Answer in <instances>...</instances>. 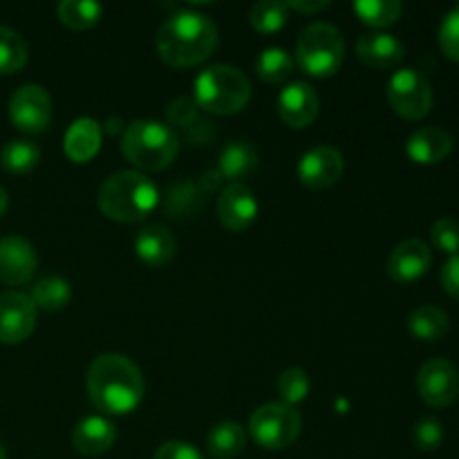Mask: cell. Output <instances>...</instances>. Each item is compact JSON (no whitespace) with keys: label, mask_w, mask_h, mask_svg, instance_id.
<instances>
[{"label":"cell","mask_w":459,"mask_h":459,"mask_svg":"<svg viewBox=\"0 0 459 459\" xmlns=\"http://www.w3.org/2000/svg\"><path fill=\"white\" fill-rule=\"evenodd\" d=\"M90 402L103 415H130L143 399V375L128 357L117 352L94 359L85 377Z\"/></svg>","instance_id":"obj_1"},{"label":"cell","mask_w":459,"mask_h":459,"mask_svg":"<svg viewBox=\"0 0 459 459\" xmlns=\"http://www.w3.org/2000/svg\"><path fill=\"white\" fill-rule=\"evenodd\" d=\"M218 43L215 22L195 9H179L166 18L155 39L161 61L173 67L200 65L218 49Z\"/></svg>","instance_id":"obj_2"},{"label":"cell","mask_w":459,"mask_h":459,"mask_svg":"<svg viewBox=\"0 0 459 459\" xmlns=\"http://www.w3.org/2000/svg\"><path fill=\"white\" fill-rule=\"evenodd\" d=\"M99 209L117 222H139L160 204V188L139 170H119L99 186Z\"/></svg>","instance_id":"obj_3"},{"label":"cell","mask_w":459,"mask_h":459,"mask_svg":"<svg viewBox=\"0 0 459 459\" xmlns=\"http://www.w3.org/2000/svg\"><path fill=\"white\" fill-rule=\"evenodd\" d=\"M121 152L139 170H164L179 152V139L164 121L139 119L126 126Z\"/></svg>","instance_id":"obj_4"},{"label":"cell","mask_w":459,"mask_h":459,"mask_svg":"<svg viewBox=\"0 0 459 459\" xmlns=\"http://www.w3.org/2000/svg\"><path fill=\"white\" fill-rule=\"evenodd\" d=\"M193 94L195 106L211 115H236L249 103L251 83L242 70L218 63L197 74Z\"/></svg>","instance_id":"obj_5"},{"label":"cell","mask_w":459,"mask_h":459,"mask_svg":"<svg viewBox=\"0 0 459 459\" xmlns=\"http://www.w3.org/2000/svg\"><path fill=\"white\" fill-rule=\"evenodd\" d=\"M345 39L332 22H312L305 27L296 43V63L309 76L327 79L343 65Z\"/></svg>","instance_id":"obj_6"},{"label":"cell","mask_w":459,"mask_h":459,"mask_svg":"<svg viewBox=\"0 0 459 459\" xmlns=\"http://www.w3.org/2000/svg\"><path fill=\"white\" fill-rule=\"evenodd\" d=\"M303 430V417L287 403H264L251 415L249 435L260 448L282 451L299 439Z\"/></svg>","instance_id":"obj_7"},{"label":"cell","mask_w":459,"mask_h":459,"mask_svg":"<svg viewBox=\"0 0 459 459\" xmlns=\"http://www.w3.org/2000/svg\"><path fill=\"white\" fill-rule=\"evenodd\" d=\"M388 101L403 119H424L433 108V88L420 70L402 67L388 81Z\"/></svg>","instance_id":"obj_8"},{"label":"cell","mask_w":459,"mask_h":459,"mask_svg":"<svg viewBox=\"0 0 459 459\" xmlns=\"http://www.w3.org/2000/svg\"><path fill=\"white\" fill-rule=\"evenodd\" d=\"M9 119L21 133L40 134L52 121V99L43 85L27 83L9 97Z\"/></svg>","instance_id":"obj_9"},{"label":"cell","mask_w":459,"mask_h":459,"mask_svg":"<svg viewBox=\"0 0 459 459\" xmlns=\"http://www.w3.org/2000/svg\"><path fill=\"white\" fill-rule=\"evenodd\" d=\"M420 397L430 408L451 406L459 394V372L448 359H430L417 372Z\"/></svg>","instance_id":"obj_10"},{"label":"cell","mask_w":459,"mask_h":459,"mask_svg":"<svg viewBox=\"0 0 459 459\" xmlns=\"http://www.w3.org/2000/svg\"><path fill=\"white\" fill-rule=\"evenodd\" d=\"M345 169L343 152L334 146H314L299 160L296 173H299L300 184H305L312 191H323V188L334 186L341 179Z\"/></svg>","instance_id":"obj_11"},{"label":"cell","mask_w":459,"mask_h":459,"mask_svg":"<svg viewBox=\"0 0 459 459\" xmlns=\"http://www.w3.org/2000/svg\"><path fill=\"white\" fill-rule=\"evenodd\" d=\"M36 305L21 291L0 294V343L18 345L34 332Z\"/></svg>","instance_id":"obj_12"},{"label":"cell","mask_w":459,"mask_h":459,"mask_svg":"<svg viewBox=\"0 0 459 459\" xmlns=\"http://www.w3.org/2000/svg\"><path fill=\"white\" fill-rule=\"evenodd\" d=\"M258 200L254 191L242 182H231L224 186L218 197V218L229 231H247L258 218Z\"/></svg>","instance_id":"obj_13"},{"label":"cell","mask_w":459,"mask_h":459,"mask_svg":"<svg viewBox=\"0 0 459 459\" xmlns=\"http://www.w3.org/2000/svg\"><path fill=\"white\" fill-rule=\"evenodd\" d=\"M39 267V255L30 240L21 236H7L0 240V282L22 285L31 281Z\"/></svg>","instance_id":"obj_14"},{"label":"cell","mask_w":459,"mask_h":459,"mask_svg":"<svg viewBox=\"0 0 459 459\" xmlns=\"http://www.w3.org/2000/svg\"><path fill=\"white\" fill-rule=\"evenodd\" d=\"M321 110L318 92L305 81H296L278 94V115L290 128H307Z\"/></svg>","instance_id":"obj_15"},{"label":"cell","mask_w":459,"mask_h":459,"mask_svg":"<svg viewBox=\"0 0 459 459\" xmlns=\"http://www.w3.org/2000/svg\"><path fill=\"white\" fill-rule=\"evenodd\" d=\"M433 263V254L426 242L417 238L399 242L388 258V276L394 282H415L424 276Z\"/></svg>","instance_id":"obj_16"},{"label":"cell","mask_w":459,"mask_h":459,"mask_svg":"<svg viewBox=\"0 0 459 459\" xmlns=\"http://www.w3.org/2000/svg\"><path fill=\"white\" fill-rule=\"evenodd\" d=\"M133 247L137 258L152 269L166 267L175 258V251H178L175 236L164 224H148V227L139 229Z\"/></svg>","instance_id":"obj_17"},{"label":"cell","mask_w":459,"mask_h":459,"mask_svg":"<svg viewBox=\"0 0 459 459\" xmlns=\"http://www.w3.org/2000/svg\"><path fill=\"white\" fill-rule=\"evenodd\" d=\"M357 56L366 65L377 67V70H388V67L399 65L406 56V48L402 40L385 31H368L359 36L357 40Z\"/></svg>","instance_id":"obj_18"},{"label":"cell","mask_w":459,"mask_h":459,"mask_svg":"<svg viewBox=\"0 0 459 459\" xmlns=\"http://www.w3.org/2000/svg\"><path fill=\"white\" fill-rule=\"evenodd\" d=\"M117 442V429L106 417H85L72 430V446L85 457H99Z\"/></svg>","instance_id":"obj_19"},{"label":"cell","mask_w":459,"mask_h":459,"mask_svg":"<svg viewBox=\"0 0 459 459\" xmlns=\"http://www.w3.org/2000/svg\"><path fill=\"white\" fill-rule=\"evenodd\" d=\"M453 151V137L444 128L426 126L415 130L406 142V152L415 164H439L446 160Z\"/></svg>","instance_id":"obj_20"},{"label":"cell","mask_w":459,"mask_h":459,"mask_svg":"<svg viewBox=\"0 0 459 459\" xmlns=\"http://www.w3.org/2000/svg\"><path fill=\"white\" fill-rule=\"evenodd\" d=\"M101 124L92 117H81L67 128L63 139V151L76 164H85L92 160L101 148Z\"/></svg>","instance_id":"obj_21"},{"label":"cell","mask_w":459,"mask_h":459,"mask_svg":"<svg viewBox=\"0 0 459 459\" xmlns=\"http://www.w3.org/2000/svg\"><path fill=\"white\" fill-rule=\"evenodd\" d=\"M258 151L249 142H231L220 152V178L233 182L245 179L258 169Z\"/></svg>","instance_id":"obj_22"},{"label":"cell","mask_w":459,"mask_h":459,"mask_svg":"<svg viewBox=\"0 0 459 459\" xmlns=\"http://www.w3.org/2000/svg\"><path fill=\"white\" fill-rule=\"evenodd\" d=\"M247 430L238 421H222L206 435V448L213 459H236L245 451Z\"/></svg>","instance_id":"obj_23"},{"label":"cell","mask_w":459,"mask_h":459,"mask_svg":"<svg viewBox=\"0 0 459 459\" xmlns=\"http://www.w3.org/2000/svg\"><path fill=\"white\" fill-rule=\"evenodd\" d=\"M408 330L420 341H437L448 332V314L437 305H421L408 316Z\"/></svg>","instance_id":"obj_24"},{"label":"cell","mask_w":459,"mask_h":459,"mask_svg":"<svg viewBox=\"0 0 459 459\" xmlns=\"http://www.w3.org/2000/svg\"><path fill=\"white\" fill-rule=\"evenodd\" d=\"M40 148L30 139H12L0 151V166L9 175H27L39 166Z\"/></svg>","instance_id":"obj_25"},{"label":"cell","mask_w":459,"mask_h":459,"mask_svg":"<svg viewBox=\"0 0 459 459\" xmlns=\"http://www.w3.org/2000/svg\"><path fill=\"white\" fill-rule=\"evenodd\" d=\"M31 300H34L36 309H45V312H58L65 307L72 300V287L65 278L61 276H48L40 278L31 287Z\"/></svg>","instance_id":"obj_26"},{"label":"cell","mask_w":459,"mask_h":459,"mask_svg":"<svg viewBox=\"0 0 459 459\" xmlns=\"http://www.w3.org/2000/svg\"><path fill=\"white\" fill-rule=\"evenodd\" d=\"M294 56L285 48H267L255 58V72L264 83H282L294 74Z\"/></svg>","instance_id":"obj_27"},{"label":"cell","mask_w":459,"mask_h":459,"mask_svg":"<svg viewBox=\"0 0 459 459\" xmlns=\"http://www.w3.org/2000/svg\"><path fill=\"white\" fill-rule=\"evenodd\" d=\"M354 13L370 27H388L402 18V0H354Z\"/></svg>","instance_id":"obj_28"},{"label":"cell","mask_w":459,"mask_h":459,"mask_svg":"<svg viewBox=\"0 0 459 459\" xmlns=\"http://www.w3.org/2000/svg\"><path fill=\"white\" fill-rule=\"evenodd\" d=\"M56 12L63 25L76 31L90 30L103 16V7L94 0H63Z\"/></svg>","instance_id":"obj_29"},{"label":"cell","mask_w":459,"mask_h":459,"mask_svg":"<svg viewBox=\"0 0 459 459\" xmlns=\"http://www.w3.org/2000/svg\"><path fill=\"white\" fill-rule=\"evenodd\" d=\"M290 18V7L281 0H260L251 7L249 22L260 34H276L287 25Z\"/></svg>","instance_id":"obj_30"},{"label":"cell","mask_w":459,"mask_h":459,"mask_svg":"<svg viewBox=\"0 0 459 459\" xmlns=\"http://www.w3.org/2000/svg\"><path fill=\"white\" fill-rule=\"evenodd\" d=\"M27 43L16 30L0 25V74H16L27 63Z\"/></svg>","instance_id":"obj_31"},{"label":"cell","mask_w":459,"mask_h":459,"mask_svg":"<svg viewBox=\"0 0 459 459\" xmlns=\"http://www.w3.org/2000/svg\"><path fill=\"white\" fill-rule=\"evenodd\" d=\"M276 388H278V394H281L282 403H287V406H296V403L307 399L312 384H309L307 372L300 370V368H290V370H282L281 375H278Z\"/></svg>","instance_id":"obj_32"},{"label":"cell","mask_w":459,"mask_h":459,"mask_svg":"<svg viewBox=\"0 0 459 459\" xmlns=\"http://www.w3.org/2000/svg\"><path fill=\"white\" fill-rule=\"evenodd\" d=\"M412 444L420 451H437L444 444V426L437 417H421L412 429Z\"/></svg>","instance_id":"obj_33"},{"label":"cell","mask_w":459,"mask_h":459,"mask_svg":"<svg viewBox=\"0 0 459 459\" xmlns=\"http://www.w3.org/2000/svg\"><path fill=\"white\" fill-rule=\"evenodd\" d=\"M430 238H433V245L439 251L448 255L459 254V220L451 218V215H444L437 222L430 227Z\"/></svg>","instance_id":"obj_34"},{"label":"cell","mask_w":459,"mask_h":459,"mask_svg":"<svg viewBox=\"0 0 459 459\" xmlns=\"http://www.w3.org/2000/svg\"><path fill=\"white\" fill-rule=\"evenodd\" d=\"M439 48L448 58L459 63V3L453 4L439 25Z\"/></svg>","instance_id":"obj_35"},{"label":"cell","mask_w":459,"mask_h":459,"mask_svg":"<svg viewBox=\"0 0 459 459\" xmlns=\"http://www.w3.org/2000/svg\"><path fill=\"white\" fill-rule=\"evenodd\" d=\"M166 115H169V121L173 126L188 128V126H193V121H197V106L193 99L179 97V99H175V101L169 103V108H166Z\"/></svg>","instance_id":"obj_36"},{"label":"cell","mask_w":459,"mask_h":459,"mask_svg":"<svg viewBox=\"0 0 459 459\" xmlns=\"http://www.w3.org/2000/svg\"><path fill=\"white\" fill-rule=\"evenodd\" d=\"M152 459H204L195 446L186 442H166L155 451Z\"/></svg>","instance_id":"obj_37"},{"label":"cell","mask_w":459,"mask_h":459,"mask_svg":"<svg viewBox=\"0 0 459 459\" xmlns=\"http://www.w3.org/2000/svg\"><path fill=\"white\" fill-rule=\"evenodd\" d=\"M439 281H442L444 291L459 300V254L451 255L446 260V264L442 267V273H439Z\"/></svg>","instance_id":"obj_38"},{"label":"cell","mask_w":459,"mask_h":459,"mask_svg":"<svg viewBox=\"0 0 459 459\" xmlns=\"http://www.w3.org/2000/svg\"><path fill=\"white\" fill-rule=\"evenodd\" d=\"M330 0H290V3H287V7L290 9H296V12H300V13H318V12H323V9H327L330 7Z\"/></svg>","instance_id":"obj_39"},{"label":"cell","mask_w":459,"mask_h":459,"mask_svg":"<svg viewBox=\"0 0 459 459\" xmlns=\"http://www.w3.org/2000/svg\"><path fill=\"white\" fill-rule=\"evenodd\" d=\"M7 204H9V200H7V191H4V188L0 186V215H3L4 211H7Z\"/></svg>","instance_id":"obj_40"},{"label":"cell","mask_w":459,"mask_h":459,"mask_svg":"<svg viewBox=\"0 0 459 459\" xmlns=\"http://www.w3.org/2000/svg\"><path fill=\"white\" fill-rule=\"evenodd\" d=\"M0 459H7V453H4L3 444H0Z\"/></svg>","instance_id":"obj_41"}]
</instances>
